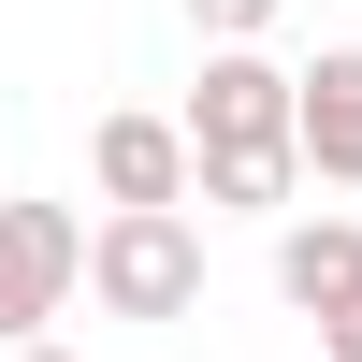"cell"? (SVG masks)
<instances>
[{
  "instance_id": "cell-9",
  "label": "cell",
  "mask_w": 362,
  "mask_h": 362,
  "mask_svg": "<svg viewBox=\"0 0 362 362\" xmlns=\"http://www.w3.org/2000/svg\"><path fill=\"white\" fill-rule=\"evenodd\" d=\"M319 362H362V319H334V334H319Z\"/></svg>"
},
{
  "instance_id": "cell-3",
  "label": "cell",
  "mask_w": 362,
  "mask_h": 362,
  "mask_svg": "<svg viewBox=\"0 0 362 362\" xmlns=\"http://www.w3.org/2000/svg\"><path fill=\"white\" fill-rule=\"evenodd\" d=\"M87 305H102V319H189V305H203V232H189V218H102Z\"/></svg>"
},
{
  "instance_id": "cell-6",
  "label": "cell",
  "mask_w": 362,
  "mask_h": 362,
  "mask_svg": "<svg viewBox=\"0 0 362 362\" xmlns=\"http://www.w3.org/2000/svg\"><path fill=\"white\" fill-rule=\"evenodd\" d=\"M305 174H334V189H362V44H334V58H305Z\"/></svg>"
},
{
  "instance_id": "cell-10",
  "label": "cell",
  "mask_w": 362,
  "mask_h": 362,
  "mask_svg": "<svg viewBox=\"0 0 362 362\" xmlns=\"http://www.w3.org/2000/svg\"><path fill=\"white\" fill-rule=\"evenodd\" d=\"M15 362H73V348H15Z\"/></svg>"
},
{
  "instance_id": "cell-1",
  "label": "cell",
  "mask_w": 362,
  "mask_h": 362,
  "mask_svg": "<svg viewBox=\"0 0 362 362\" xmlns=\"http://www.w3.org/2000/svg\"><path fill=\"white\" fill-rule=\"evenodd\" d=\"M87 247H102V232H87L73 203H0V362L44 348V319L87 290Z\"/></svg>"
},
{
  "instance_id": "cell-8",
  "label": "cell",
  "mask_w": 362,
  "mask_h": 362,
  "mask_svg": "<svg viewBox=\"0 0 362 362\" xmlns=\"http://www.w3.org/2000/svg\"><path fill=\"white\" fill-rule=\"evenodd\" d=\"M276 15H290V0H189V29H203V58H218V44H261Z\"/></svg>"
},
{
  "instance_id": "cell-2",
  "label": "cell",
  "mask_w": 362,
  "mask_h": 362,
  "mask_svg": "<svg viewBox=\"0 0 362 362\" xmlns=\"http://www.w3.org/2000/svg\"><path fill=\"white\" fill-rule=\"evenodd\" d=\"M290 116H305V73L261 58V44H218L203 87H189V145H203V160H276V145H305Z\"/></svg>"
},
{
  "instance_id": "cell-4",
  "label": "cell",
  "mask_w": 362,
  "mask_h": 362,
  "mask_svg": "<svg viewBox=\"0 0 362 362\" xmlns=\"http://www.w3.org/2000/svg\"><path fill=\"white\" fill-rule=\"evenodd\" d=\"M87 174H102V218H189L203 203L189 116H102V131H87Z\"/></svg>"
},
{
  "instance_id": "cell-5",
  "label": "cell",
  "mask_w": 362,
  "mask_h": 362,
  "mask_svg": "<svg viewBox=\"0 0 362 362\" xmlns=\"http://www.w3.org/2000/svg\"><path fill=\"white\" fill-rule=\"evenodd\" d=\"M276 290L319 319V334L362 319V232H348V218H290V232H276Z\"/></svg>"
},
{
  "instance_id": "cell-7",
  "label": "cell",
  "mask_w": 362,
  "mask_h": 362,
  "mask_svg": "<svg viewBox=\"0 0 362 362\" xmlns=\"http://www.w3.org/2000/svg\"><path fill=\"white\" fill-rule=\"evenodd\" d=\"M290 189H305V145H276V160H203V218H276Z\"/></svg>"
}]
</instances>
